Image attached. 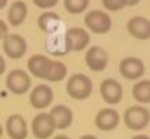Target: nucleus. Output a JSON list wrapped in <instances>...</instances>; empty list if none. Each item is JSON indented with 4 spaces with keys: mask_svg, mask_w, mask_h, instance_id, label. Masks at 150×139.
<instances>
[{
    "mask_svg": "<svg viewBox=\"0 0 150 139\" xmlns=\"http://www.w3.org/2000/svg\"><path fill=\"white\" fill-rule=\"evenodd\" d=\"M67 92L72 99H77V101L87 99L93 92V82L84 73H74L67 82Z\"/></svg>",
    "mask_w": 150,
    "mask_h": 139,
    "instance_id": "1",
    "label": "nucleus"
},
{
    "mask_svg": "<svg viewBox=\"0 0 150 139\" xmlns=\"http://www.w3.org/2000/svg\"><path fill=\"white\" fill-rule=\"evenodd\" d=\"M124 124L131 131H143L150 124V111L145 106H129L124 113Z\"/></svg>",
    "mask_w": 150,
    "mask_h": 139,
    "instance_id": "2",
    "label": "nucleus"
},
{
    "mask_svg": "<svg viewBox=\"0 0 150 139\" xmlns=\"http://www.w3.org/2000/svg\"><path fill=\"white\" fill-rule=\"evenodd\" d=\"M84 23L93 33L96 35L108 33L110 28H112V19L105 11H91V12H87L86 18H84Z\"/></svg>",
    "mask_w": 150,
    "mask_h": 139,
    "instance_id": "3",
    "label": "nucleus"
},
{
    "mask_svg": "<svg viewBox=\"0 0 150 139\" xmlns=\"http://www.w3.org/2000/svg\"><path fill=\"white\" fill-rule=\"evenodd\" d=\"M5 84H7V89H9L12 94L21 96V94L28 92V89L32 87V78H30V75H28L26 71H23V70H12V71H9V75H7Z\"/></svg>",
    "mask_w": 150,
    "mask_h": 139,
    "instance_id": "4",
    "label": "nucleus"
},
{
    "mask_svg": "<svg viewBox=\"0 0 150 139\" xmlns=\"http://www.w3.org/2000/svg\"><path fill=\"white\" fill-rule=\"evenodd\" d=\"M26 40L18 33H9L4 38V52L11 59H19L26 54Z\"/></svg>",
    "mask_w": 150,
    "mask_h": 139,
    "instance_id": "5",
    "label": "nucleus"
},
{
    "mask_svg": "<svg viewBox=\"0 0 150 139\" xmlns=\"http://www.w3.org/2000/svg\"><path fill=\"white\" fill-rule=\"evenodd\" d=\"M56 131L54 120L51 117V113H38L32 122V132L37 139H47L51 138Z\"/></svg>",
    "mask_w": 150,
    "mask_h": 139,
    "instance_id": "6",
    "label": "nucleus"
},
{
    "mask_svg": "<svg viewBox=\"0 0 150 139\" xmlns=\"http://www.w3.org/2000/svg\"><path fill=\"white\" fill-rule=\"evenodd\" d=\"M119 71H120V75L124 77V78H127V80H138V78H142L143 77V73H145V65H143V61L142 59H138V58H124L120 63H119Z\"/></svg>",
    "mask_w": 150,
    "mask_h": 139,
    "instance_id": "7",
    "label": "nucleus"
},
{
    "mask_svg": "<svg viewBox=\"0 0 150 139\" xmlns=\"http://www.w3.org/2000/svg\"><path fill=\"white\" fill-rule=\"evenodd\" d=\"M84 59H86V65L89 66V70H93V71H103L108 65V54L100 45L89 47Z\"/></svg>",
    "mask_w": 150,
    "mask_h": 139,
    "instance_id": "8",
    "label": "nucleus"
},
{
    "mask_svg": "<svg viewBox=\"0 0 150 139\" xmlns=\"http://www.w3.org/2000/svg\"><path fill=\"white\" fill-rule=\"evenodd\" d=\"M100 94L108 104H117L122 99V85L115 78H105L100 85Z\"/></svg>",
    "mask_w": 150,
    "mask_h": 139,
    "instance_id": "9",
    "label": "nucleus"
},
{
    "mask_svg": "<svg viewBox=\"0 0 150 139\" xmlns=\"http://www.w3.org/2000/svg\"><path fill=\"white\" fill-rule=\"evenodd\" d=\"M5 132L11 139H26L28 124L21 115H11L5 122Z\"/></svg>",
    "mask_w": 150,
    "mask_h": 139,
    "instance_id": "10",
    "label": "nucleus"
},
{
    "mask_svg": "<svg viewBox=\"0 0 150 139\" xmlns=\"http://www.w3.org/2000/svg\"><path fill=\"white\" fill-rule=\"evenodd\" d=\"M52 98H54L52 89L49 85H45V84H40L37 87H33V91L30 92V103L37 110L47 108L49 104L52 103Z\"/></svg>",
    "mask_w": 150,
    "mask_h": 139,
    "instance_id": "11",
    "label": "nucleus"
},
{
    "mask_svg": "<svg viewBox=\"0 0 150 139\" xmlns=\"http://www.w3.org/2000/svg\"><path fill=\"white\" fill-rule=\"evenodd\" d=\"M119 122H120V117H119V113L113 108H103V110H100L98 115H96V118H94L96 127L100 131H105V132L113 131L119 125Z\"/></svg>",
    "mask_w": 150,
    "mask_h": 139,
    "instance_id": "12",
    "label": "nucleus"
},
{
    "mask_svg": "<svg viewBox=\"0 0 150 139\" xmlns=\"http://www.w3.org/2000/svg\"><path fill=\"white\" fill-rule=\"evenodd\" d=\"M45 47H47V51H49L51 54H54V56H65V54H68V52L72 51L67 35L59 33V32L49 35V38H47V42H45Z\"/></svg>",
    "mask_w": 150,
    "mask_h": 139,
    "instance_id": "13",
    "label": "nucleus"
},
{
    "mask_svg": "<svg viewBox=\"0 0 150 139\" xmlns=\"http://www.w3.org/2000/svg\"><path fill=\"white\" fill-rule=\"evenodd\" d=\"M127 32L138 40L150 38V21L143 16H134L127 21Z\"/></svg>",
    "mask_w": 150,
    "mask_h": 139,
    "instance_id": "14",
    "label": "nucleus"
},
{
    "mask_svg": "<svg viewBox=\"0 0 150 139\" xmlns=\"http://www.w3.org/2000/svg\"><path fill=\"white\" fill-rule=\"evenodd\" d=\"M52 61L47 58V56H42V54H35L28 59V71L37 77V78H45L49 70H51Z\"/></svg>",
    "mask_w": 150,
    "mask_h": 139,
    "instance_id": "15",
    "label": "nucleus"
},
{
    "mask_svg": "<svg viewBox=\"0 0 150 139\" xmlns=\"http://www.w3.org/2000/svg\"><path fill=\"white\" fill-rule=\"evenodd\" d=\"M65 35H67V38H68V42H70L72 51H84V49L89 45V40H91L89 33H87L86 30L79 28V26L68 28Z\"/></svg>",
    "mask_w": 150,
    "mask_h": 139,
    "instance_id": "16",
    "label": "nucleus"
},
{
    "mask_svg": "<svg viewBox=\"0 0 150 139\" xmlns=\"http://www.w3.org/2000/svg\"><path fill=\"white\" fill-rule=\"evenodd\" d=\"M51 117L54 120V125L56 129H67L72 125L74 122V113L68 106L65 104H56L52 110H51Z\"/></svg>",
    "mask_w": 150,
    "mask_h": 139,
    "instance_id": "17",
    "label": "nucleus"
},
{
    "mask_svg": "<svg viewBox=\"0 0 150 139\" xmlns=\"http://www.w3.org/2000/svg\"><path fill=\"white\" fill-rule=\"evenodd\" d=\"M59 26H61V18L56 12H44V14H40V18H38V28L42 32H45V33H49V35L58 33Z\"/></svg>",
    "mask_w": 150,
    "mask_h": 139,
    "instance_id": "18",
    "label": "nucleus"
},
{
    "mask_svg": "<svg viewBox=\"0 0 150 139\" xmlns=\"http://www.w3.org/2000/svg\"><path fill=\"white\" fill-rule=\"evenodd\" d=\"M26 14H28V7L23 0H16L12 2V5L9 7V12H7V19L12 26H19L25 19H26Z\"/></svg>",
    "mask_w": 150,
    "mask_h": 139,
    "instance_id": "19",
    "label": "nucleus"
},
{
    "mask_svg": "<svg viewBox=\"0 0 150 139\" xmlns=\"http://www.w3.org/2000/svg\"><path fill=\"white\" fill-rule=\"evenodd\" d=\"M133 98L142 104L150 103V80H140L133 85Z\"/></svg>",
    "mask_w": 150,
    "mask_h": 139,
    "instance_id": "20",
    "label": "nucleus"
},
{
    "mask_svg": "<svg viewBox=\"0 0 150 139\" xmlns=\"http://www.w3.org/2000/svg\"><path fill=\"white\" fill-rule=\"evenodd\" d=\"M67 73H68V70H67V65H65V63H61V61H52L51 70H49L45 80H49V82H61V80L67 77Z\"/></svg>",
    "mask_w": 150,
    "mask_h": 139,
    "instance_id": "21",
    "label": "nucleus"
},
{
    "mask_svg": "<svg viewBox=\"0 0 150 139\" xmlns=\"http://www.w3.org/2000/svg\"><path fill=\"white\" fill-rule=\"evenodd\" d=\"M89 0H65V9L70 14H80L87 9Z\"/></svg>",
    "mask_w": 150,
    "mask_h": 139,
    "instance_id": "22",
    "label": "nucleus"
},
{
    "mask_svg": "<svg viewBox=\"0 0 150 139\" xmlns=\"http://www.w3.org/2000/svg\"><path fill=\"white\" fill-rule=\"evenodd\" d=\"M101 2L107 11H120L126 5V0H101Z\"/></svg>",
    "mask_w": 150,
    "mask_h": 139,
    "instance_id": "23",
    "label": "nucleus"
},
{
    "mask_svg": "<svg viewBox=\"0 0 150 139\" xmlns=\"http://www.w3.org/2000/svg\"><path fill=\"white\" fill-rule=\"evenodd\" d=\"M33 4L40 9H51L58 4V0H33Z\"/></svg>",
    "mask_w": 150,
    "mask_h": 139,
    "instance_id": "24",
    "label": "nucleus"
},
{
    "mask_svg": "<svg viewBox=\"0 0 150 139\" xmlns=\"http://www.w3.org/2000/svg\"><path fill=\"white\" fill-rule=\"evenodd\" d=\"M7 35H9V33H7V25L0 19V40H4Z\"/></svg>",
    "mask_w": 150,
    "mask_h": 139,
    "instance_id": "25",
    "label": "nucleus"
},
{
    "mask_svg": "<svg viewBox=\"0 0 150 139\" xmlns=\"http://www.w3.org/2000/svg\"><path fill=\"white\" fill-rule=\"evenodd\" d=\"M4 71H5V59L0 54V75H4Z\"/></svg>",
    "mask_w": 150,
    "mask_h": 139,
    "instance_id": "26",
    "label": "nucleus"
},
{
    "mask_svg": "<svg viewBox=\"0 0 150 139\" xmlns=\"http://www.w3.org/2000/svg\"><path fill=\"white\" fill-rule=\"evenodd\" d=\"M140 0H126V5H129V7H133V5H136Z\"/></svg>",
    "mask_w": 150,
    "mask_h": 139,
    "instance_id": "27",
    "label": "nucleus"
},
{
    "mask_svg": "<svg viewBox=\"0 0 150 139\" xmlns=\"http://www.w3.org/2000/svg\"><path fill=\"white\" fill-rule=\"evenodd\" d=\"M80 139H98L96 136H93V134H86V136H82Z\"/></svg>",
    "mask_w": 150,
    "mask_h": 139,
    "instance_id": "28",
    "label": "nucleus"
},
{
    "mask_svg": "<svg viewBox=\"0 0 150 139\" xmlns=\"http://www.w3.org/2000/svg\"><path fill=\"white\" fill-rule=\"evenodd\" d=\"M133 139H150L149 136H145V134H138V136H134Z\"/></svg>",
    "mask_w": 150,
    "mask_h": 139,
    "instance_id": "29",
    "label": "nucleus"
},
{
    "mask_svg": "<svg viewBox=\"0 0 150 139\" xmlns=\"http://www.w3.org/2000/svg\"><path fill=\"white\" fill-rule=\"evenodd\" d=\"M54 139H70V138L65 136V134H59V136H54Z\"/></svg>",
    "mask_w": 150,
    "mask_h": 139,
    "instance_id": "30",
    "label": "nucleus"
},
{
    "mask_svg": "<svg viewBox=\"0 0 150 139\" xmlns=\"http://www.w3.org/2000/svg\"><path fill=\"white\" fill-rule=\"evenodd\" d=\"M7 5V0H0V9H4Z\"/></svg>",
    "mask_w": 150,
    "mask_h": 139,
    "instance_id": "31",
    "label": "nucleus"
},
{
    "mask_svg": "<svg viewBox=\"0 0 150 139\" xmlns=\"http://www.w3.org/2000/svg\"><path fill=\"white\" fill-rule=\"evenodd\" d=\"M2 134H4V127H2V124H0V138H2Z\"/></svg>",
    "mask_w": 150,
    "mask_h": 139,
    "instance_id": "32",
    "label": "nucleus"
}]
</instances>
